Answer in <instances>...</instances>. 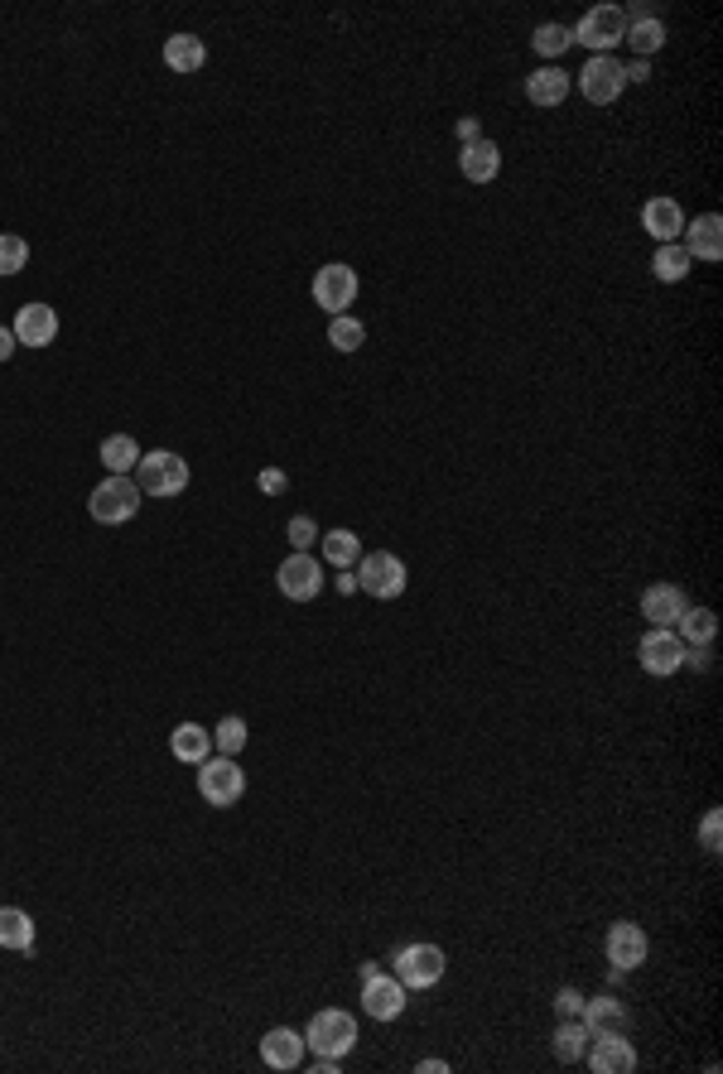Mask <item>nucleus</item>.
<instances>
[{
    "label": "nucleus",
    "instance_id": "39",
    "mask_svg": "<svg viewBox=\"0 0 723 1074\" xmlns=\"http://www.w3.org/2000/svg\"><path fill=\"white\" fill-rule=\"evenodd\" d=\"M555 1012H559V1017H578V1012H584V997H578V988H559Z\"/></svg>",
    "mask_w": 723,
    "mask_h": 1074
},
{
    "label": "nucleus",
    "instance_id": "40",
    "mask_svg": "<svg viewBox=\"0 0 723 1074\" xmlns=\"http://www.w3.org/2000/svg\"><path fill=\"white\" fill-rule=\"evenodd\" d=\"M454 130H458V145H473V140H483V126H477V116H463V121H458Z\"/></svg>",
    "mask_w": 723,
    "mask_h": 1074
},
{
    "label": "nucleus",
    "instance_id": "3",
    "mask_svg": "<svg viewBox=\"0 0 723 1074\" xmlns=\"http://www.w3.org/2000/svg\"><path fill=\"white\" fill-rule=\"evenodd\" d=\"M353 574H357V588L372 593V598H382V603L400 598L405 584H410V574H405L400 555H390V549H361V559H357Z\"/></svg>",
    "mask_w": 723,
    "mask_h": 1074
},
{
    "label": "nucleus",
    "instance_id": "13",
    "mask_svg": "<svg viewBox=\"0 0 723 1074\" xmlns=\"http://www.w3.org/2000/svg\"><path fill=\"white\" fill-rule=\"evenodd\" d=\"M361 1012L376 1022H396L405 1012V983L396 974H372L361 978Z\"/></svg>",
    "mask_w": 723,
    "mask_h": 1074
},
{
    "label": "nucleus",
    "instance_id": "27",
    "mask_svg": "<svg viewBox=\"0 0 723 1074\" xmlns=\"http://www.w3.org/2000/svg\"><path fill=\"white\" fill-rule=\"evenodd\" d=\"M690 251L680 241H665V246H656V256H651V275H656L661 285H680L690 275Z\"/></svg>",
    "mask_w": 723,
    "mask_h": 1074
},
{
    "label": "nucleus",
    "instance_id": "44",
    "mask_svg": "<svg viewBox=\"0 0 723 1074\" xmlns=\"http://www.w3.org/2000/svg\"><path fill=\"white\" fill-rule=\"evenodd\" d=\"M419 1074H448V1061H419Z\"/></svg>",
    "mask_w": 723,
    "mask_h": 1074
},
{
    "label": "nucleus",
    "instance_id": "43",
    "mask_svg": "<svg viewBox=\"0 0 723 1074\" xmlns=\"http://www.w3.org/2000/svg\"><path fill=\"white\" fill-rule=\"evenodd\" d=\"M14 347H20V342H14V332H10V328H0V361H10Z\"/></svg>",
    "mask_w": 723,
    "mask_h": 1074
},
{
    "label": "nucleus",
    "instance_id": "36",
    "mask_svg": "<svg viewBox=\"0 0 723 1074\" xmlns=\"http://www.w3.org/2000/svg\"><path fill=\"white\" fill-rule=\"evenodd\" d=\"M285 535H289V545H295V549H309V545H318V526H314L309 516H289Z\"/></svg>",
    "mask_w": 723,
    "mask_h": 1074
},
{
    "label": "nucleus",
    "instance_id": "33",
    "mask_svg": "<svg viewBox=\"0 0 723 1074\" xmlns=\"http://www.w3.org/2000/svg\"><path fill=\"white\" fill-rule=\"evenodd\" d=\"M241 747H246V723L227 714V718L212 728V752H217V757H237Z\"/></svg>",
    "mask_w": 723,
    "mask_h": 1074
},
{
    "label": "nucleus",
    "instance_id": "19",
    "mask_svg": "<svg viewBox=\"0 0 723 1074\" xmlns=\"http://www.w3.org/2000/svg\"><path fill=\"white\" fill-rule=\"evenodd\" d=\"M690 260H723V217L719 212H700L694 227H685V241Z\"/></svg>",
    "mask_w": 723,
    "mask_h": 1074
},
{
    "label": "nucleus",
    "instance_id": "28",
    "mask_svg": "<svg viewBox=\"0 0 723 1074\" xmlns=\"http://www.w3.org/2000/svg\"><path fill=\"white\" fill-rule=\"evenodd\" d=\"M318 545H324V559L333 564V569H357L361 540L353 530H328V535H318Z\"/></svg>",
    "mask_w": 723,
    "mask_h": 1074
},
{
    "label": "nucleus",
    "instance_id": "15",
    "mask_svg": "<svg viewBox=\"0 0 723 1074\" xmlns=\"http://www.w3.org/2000/svg\"><path fill=\"white\" fill-rule=\"evenodd\" d=\"M584 1055H588V1070L593 1074H632L636 1070V1051H632V1041L622 1036V1032L593 1036V1051H584Z\"/></svg>",
    "mask_w": 723,
    "mask_h": 1074
},
{
    "label": "nucleus",
    "instance_id": "38",
    "mask_svg": "<svg viewBox=\"0 0 723 1074\" xmlns=\"http://www.w3.org/2000/svg\"><path fill=\"white\" fill-rule=\"evenodd\" d=\"M256 487H260V491H266V497H280V491L289 487V477H285L280 468H266V473H260V477H256Z\"/></svg>",
    "mask_w": 723,
    "mask_h": 1074
},
{
    "label": "nucleus",
    "instance_id": "4",
    "mask_svg": "<svg viewBox=\"0 0 723 1074\" xmlns=\"http://www.w3.org/2000/svg\"><path fill=\"white\" fill-rule=\"evenodd\" d=\"M140 501L145 497H140L136 477H111L107 473V483L92 487V497H87V511H92L97 526H126V520H136Z\"/></svg>",
    "mask_w": 723,
    "mask_h": 1074
},
{
    "label": "nucleus",
    "instance_id": "30",
    "mask_svg": "<svg viewBox=\"0 0 723 1074\" xmlns=\"http://www.w3.org/2000/svg\"><path fill=\"white\" fill-rule=\"evenodd\" d=\"M622 43H632L636 58H651V53L665 49V24L656 20V14H646V20H627V39H622Z\"/></svg>",
    "mask_w": 723,
    "mask_h": 1074
},
{
    "label": "nucleus",
    "instance_id": "6",
    "mask_svg": "<svg viewBox=\"0 0 723 1074\" xmlns=\"http://www.w3.org/2000/svg\"><path fill=\"white\" fill-rule=\"evenodd\" d=\"M570 39L584 43V49H593V53H607L627 39V14H622V6H593L584 20L570 29Z\"/></svg>",
    "mask_w": 723,
    "mask_h": 1074
},
{
    "label": "nucleus",
    "instance_id": "8",
    "mask_svg": "<svg viewBox=\"0 0 723 1074\" xmlns=\"http://www.w3.org/2000/svg\"><path fill=\"white\" fill-rule=\"evenodd\" d=\"M685 642L675 636V627H651L642 642H636V660H642V670L646 675H656V679H665V675H675L680 665H685Z\"/></svg>",
    "mask_w": 723,
    "mask_h": 1074
},
{
    "label": "nucleus",
    "instance_id": "21",
    "mask_svg": "<svg viewBox=\"0 0 723 1074\" xmlns=\"http://www.w3.org/2000/svg\"><path fill=\"white\" fill-rule=\"evenodd\" d=\"M169 752H174V762L198 766V762L212 757V733L202 728V723H179V728L169 733Z\"/></svg>",
    "mask_w": 723,
    "mask_h": 1074
},
{
    "label": "nucleus",
    "instance_id": "29",
    "mask_svg": "<svg viewBox=\"0 0 723 1074\" xmlns=\"http://www.w3.org/2000/svg\"><path fill=\"white\" fill-rule=\"evenodd\" d=\"M675 627H680V632H675L680 642H685V646L694 650V646H709V642H714V632H719V617L709 613V607H690V613L680 617Z\"/></svg>",
    "mask_w": 723,
    "mask_h": 1074
},
{
    "label": "nucleus",
    "instance_id": "25",
    "mask_svg": "<svg viewBox=\"0 0 723 1074\" xmlns=\"http://www.w3.org/2000/svg\"><path fill=\"white\" fill-rule=\"evenodd\" d=\"M0 949H34V916L20 906H0Z\"/></svg>",
    "mask_w": 723,
    "mask_h": 1074
},
{
    "label": "nucleus",
    "instance_id": "17",
    "mask_svg": "<svg viewBox=\"0 0 723 1074\" xmlns=\"http://www.w3.org/2000/svg\"><path fill=\"white\" fill-rule=\"evenodd\" d=\"M304 1032H289V1026H275V1032L260 1036V1061L270 1070H299L304 1065Z\"/></svg>",
    "mask_w": 723,
    "mask_h": 1074
},
{
    "label": "nucleus",
    "instance_id": "12",
    "mask_svg": "<svg viewBox=\"0 0 723 1074\" xmlns=\"http://www.w3.org/2000/svg\"><path fill=\"white\" fill-rule=\"evenodd\" d=\"M603 949H607V964H613L617 974H632V968H642V964H646L651 939H646V931H642L636 921H617V925H607Z\"/></svg>",
    "mask_w": 723,
    "mask_h": 1074
},
{
    "label": "nucleus",
    "instance_id": "18",
    "mask_svg": "<svg viewBox=\"0 0 723 1074\" xmlns=\"http://www.w3.org/2000/svg\"><path fill=\"white\" fill-rule=\"evenodd\" d=\"M642 227H646L651 241L665 246V241H675L680 231H685V208H680L675 198H651L642 208Z\"/></svg>",
    "mask_w": 723,
    "mask_h": 1074
},
{
    "label": "nucleus",
    "instance_id": "22",
    "mask_svg": "<svg viewBox=\"0 0 723 1074\" xmlns=\"http://www.w3.org/2000/svg\"><path fill=\"white\" fill-rule=\"evenodd\" d=\"M578 1022L588 1026V1036H613L627 1026V1007L617 1003V997H584V1012H578Z\"/></svg>",
    "mask_w": 723,
    "mask_h": 1074
},
{
    "label": "nucleus",
    "instance_id": "32",
    "mask_svg": "<svg viewBox=\"0 0 723 1074\" xmlns=\"http://www.w3.org/2000/svg\"><path fill=\"white\" fill-rule=\"evenodd\" d=\"M328 342L338 347V352H357V347L367 342V324H361V318H353V314L328 318Z\"/></svg>",
    "mask_w": 723,
    "mask_h": 1074
},
{
    "label": "nucleus",
    "instance_id": "35",
    "mask_svg": "<svg viewBox=\"0 0 723 1074\" xmlns=\"http://www.w3.org/2000/svg\"><path fill=\"white\" fill-rule=\"evenodd\" d=\"M531 43H535V53H541V58H559L574 39H570V24H541L531 34Z\"/></svg>",
    "mask_w": 723,
    "mask_h": 1074
},
{
    "label": "nucleus",
    "instance_id": "11",
    "mask_svg": "<svg viewBox=\"0 0 723 1074\" xmlns=\"http://www.w3.org/2000/svg\"><path fill=\"white\" fill-rule=\"evenodd\" d=\"M353 299H357V270L343 266V260H328V266L314 275V304L338 318V314L353 309Z\"/></svg>",
    "mask_w": 723,
    "mask_h": 1074
},
{
    "label": "nucleus",
    "instance_id": "34",
    "mask_svg": "<svg viewBox=\"0 0 723 1074\" xmlns=\"http://www.w3.org/2000/svg\"><path fill=\"white\" fill-rule=\"evenodd\" d=\"M29 266V241L14 231H0V275H20Z\"/></svg>",
    "mask_w": 723,
    "mask_h": 1074
},
{
    "label": "nucleus",
    "instance_id": "24",
    "mask_svg": "<svg viewBox=\"0 0 723 1074\" xmlns=\"http://www.w3.org/2000/svg\"><path fill=\"white\" fill-rule=\"evenodd\" d=\"M165 63H169V72H198L202 63H208V43H202L198 34H169L165 39Z\"/></svg>",
    "mask_w": 723,
    "mask_h": 1074
},
{
    "label": "nucleus",
    "instance_id": "7",
    "mask_svg": "<svg viewBox=\"0 0 723 1074\" xmlns=\"http://www.w3.org/2000/svg\"><path fill=\"white\" fill-rule=\"evenodd\" d=\"M444 949L439 945H400L396 959H390V974H396L405 988H434V983L444 978Z\"/></svg>",
    "mask_w": 723,
    "mask_h": 1074
},
{
    "label": "nucleus",
    "instance_id": "10",
    "mask_svg": "<svg viewBox=\"0 0 723 1074\" xmlns=\"http://www.w3.org/2000/svg\"><path fill=\"white\" fill-rule=\"evenodd\" d=\"M275 584H280V593L289 603H314L318 593H324V569H318V559L309 555V549H295V555L275 569Z\"/></svg>",
    "mask_w": 723,
    "mask_h": 1074
},
{
    "label": "nucleus",
    "instance_id": "16",
    "mask_svg": "<svg viewBox=\"0 0 723 1074\" xmlns=\"http://www.w3.org/2000/svg\"><path fill=\"white\" fill-rule=\"evenodd\" d=\"M14 342L20 347H49L58 338V314L49 309V304H24L20 314H14Z\"/></svg>",
    "mask_w": 723,
    "mask_h": 1074
},
{
    "label": "nucleus",
    "instance_id": "9",
    "mask_svg": "<svg viewBox=\"0 0 723 1074\" xmlns=\"http://www.w3.org/2000/svg\"><path fill=\"white\" fill-rule=\"evenodd\" d=\"M578 92H584V101H593V107H613V101L627 92L622 63H617L613 53H593L588 68L578 72Z\"/></svg>",
    "mask_w": 723,
    "mask_h": 1074
},
{
    "label": "nucleus",
    "instance_id": "41",
    "mask_svg": "<svg viewBox=\"0 0 723 1074\" xmlns=\"http://www.w3.org/2000/svg\"><path fill=\"white\" fill-rule=\"evenodd\" d=\"M622 78H627V82H646L651 78V58H636L632 68H622Z\"/></svg>",
    "mask_w": 723,
    "mask_h": 1074
},
{
    "label": "nucleus",
    "instance_id": "20",
    "mask_svg": "<svg viewBox=\"0 0 723 1074\" xmlns=\"http://www.w3.org/2000/svg\"><path fill=\"white\" fill-rule=\"evenodd\" d=\"M458 169H463V179H468V183H492V179H497V173H502V150H497V145H492V140L483 136V140L463 145Z\"/></svg>",
    "mask_w": 723,
    "mask_h": 1074
},
{
    "label": "nucleus",
    "instance_id": "1",
    "mask_svg": "<svg viewBox=\"0 0 723 1074\" xmlns=\"http://www.w3.org/2000/svg\"><path fill=\"white\" fill-rule=\"evenodd\" d=\"M188 483H194V473H188V463L179 454H169V448H155V454H140L136 463V487L140 497H179V491H188Z\"/></svg>",
    "mask_w": 723,
    "mask_h": 1074
},
{
    "label": "nucleus",
    "instance_id": "31",
    "mask_svg": "<svg viewBox=\"0 0 723 1074\" xmlns=\"http://www.w3.org/2000/svg\"><path fill=\"white\" fill-rule=\"evenodd\" d=\"M588 1026L584 1022H578V1017H564L559 1022V1032H555V1055H559V1061H584V1051H588Z\"/></svg>",
    "mask_w": 723,
    "mask_h": 1074
},
{
    "label": "nucleus",
    "instance_id": "14",
    "mask_svg": "<svg viewBox=\"0 0 723 1074\" xmlns=\"http://www.w3.org/2000/svg\"><path fill=\"white\" fill-rule=\"evenodd\" d=\"M690 613V598H685V588H675V584H651L646 593H642V617L651 621V627H675L680 617Z\"/></svg>",
    "mask_w": 723,
    "mask_h": 1074
},
{
    "label": "nucleus",
    "instance_id": "26",
    "mask_svg": "<svg viewBox=\"0 0 723 1074\" xmlns=\"http://www.w3.org/2000/svg\"><path fill=\"white\" fill-rule=\"evenodd\" d=\"M140 463V444L130 439V434H107L101 439V468H107L111 477H130Z\"/></svg>",
    "mask_w": 723,
    "mask_h": 1074
},
{
    "label": "nucleus",
    "instance_id": "37",
    "mask_svg": "<svg viewBox=\"0 0 723 1074\" xmlns=\"http://www.w3.org/2000/svg\"><path fill=\"white\" fill-rule=\"evenodd\" d=\"M700 844H704L709 853H719V848H723V815H719V809H709V815H704V824H700Z\"/></svg>",
    "mask_w": 723,
    "mask_h": 1074
},
{
    "label": "nucleus",
    "instance_id": "42",
    "mask_svg": "<svg viewBox=\"0 0 723 1074\" xmlns=\"http://www.w3.org/2000/svg\"><path fill=\"white\" fill-rule=\"evenodd\" d=\"M333 584H338V593H357V574L353 569H338V578H333Z\"/></svg>",
    "mask_w": 723,
    "mask_h": 1074
},
{
    "label": "nucleus",
    "instance_id": "23",
    "mask_svg": "<svg viewBox=\"0 0 723 1074\" xmlns=\"http://www.w3.org/2000/svg\"><path fill=\"white\" fill-rule=\"evenodd\" d=\"M526 97L535 101V107H559V101L570 97V72L564 68H535L526 78Z\"/></svg>",
    "mask_w": 723,
    "mask_h": 1074
},
{
    "label": "nucleus",
    "instance_id": "5",
    "mask_svg": "<svg viewBox=\"0 0 723 1074\" xmlns=\"http://www.w3.org/2000/svg\"><path fill=\"white\" fill-rule=\"evenodd\" d=\"M194 772H198V795L212 809H231L246 795V772L237 766V757H208Z\"/></svg>",
    "mask_w": 723,
    "mask_h": 1074
},
{
    "label": "nucleus",
    "instance_id": "2",
    "mask_svg": "<svg viewBox=\"0 0 723 1074\" xmlns=\"http://www.w3.org/2000/svg\"><path fill=\"white\" fill-rule=\"evenodd\" d=\"M304 1046H309L314 1055H333V1061H343V1055L357 1046V1017H353V1012H343V1007L314 1012L309 1026H304Z\"/></svg>",
    "mask_w": 723,
    "mask_h": 1074
}]
</instances>
